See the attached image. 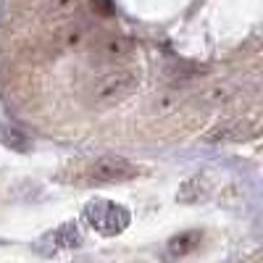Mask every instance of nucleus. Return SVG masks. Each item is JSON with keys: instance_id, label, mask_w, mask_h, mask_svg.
Returning <instances> with one entry per match:
<instances>
[{"instance_id": "nucleus-2", "label": "nucleus", "mask_w": 263, "mask_h": 263, "mask_svg": "<svg viewBox=\"0 0 263 263\" xmlns=\"http://www.w3.org/2000/svg\"><path fill=\"white\" fill-rule=\"evenodd\" d=\"M84 221L103 237H116L129 227L132 216L124 205L105 200V197H95L84 205Z\"/></svg>"}, {"instance_id": "nucleus-9", "label": "nucleus", "mask_w": 263, "mask_h": 263, "mask_svg": "<svg viewBox=\"0 0 263 263\" xmlns=\"http://www.w3.org/2000/svg\"><path fill=\"white\" fill-rule=\"evenodd\" d=\"M239 126H242V124H227V126L218 124V129H213L208 137H211V140H242L248 132H245V129L239 132Z\"/></svg>"}, {"instance_id": "nucleus-1", "label": "nucleus", "mask_w": 263, "mask_h": 263, "mask_svg": "<svg viewBox=\"0 0 263 263\" xmlns=\"http://www.w3.org/2000/svg\"><path fill=\"white\" fill-rule=\"evenodd\" d=\"M140 87V74L132 69H116L111 74L100 77L92 90H90V103L95 108H111L121 100H126L132 92H137Z\"/></svg>"}, {"instance_id": "nucleus-6", "label": "nucleus", "mask_w": 263, "mask_h": 263, "mask_svg": "<svg viewBox=\"0 0 263 263\" xmlns=\"http://www.w3.org/2000/svg\"><path fill=\"white\" fill-rule=\"evenodd\" d=\"M132 53H135V42H132L129 37H108V40L100 42V48H98V55L105 63H121Z\"/></svg>"}, {"instance_id": "nucleus-8", "label": "nucleus", "mask_w": 263, "mask_h": 263, "mask_svg": "<svg viewBox=\"0 0 263 263\" xmlns=\"http://www.w3.org/2000/svg\"><path fill=\"white\" fill-rule=\"evenodd\" d=\"M0 142L16 153H29L32 150V137L16 124H0Z\"/></svg>"}, {"instance_id": "nucleus-3", "label": "nucleus", "mask_w": 263, "mask_h": 263, "mask_svg": "<svg viewBox=\"0 0 263 263\" xmlns=\"http://www.w3.org/2000/svg\"><path fill=\"white\" fill-rule=\"evenodd\" d=\"M140 174V166L121 156H103L87 168V182L90 184H121Z\"/></svg>"}, {"instance_id": "nucleus-5", "label": "nucleus", "mask_w": 263, "mask_h": 263, "mask_svg": "<svg viewBox=\"0 0 263 263\" xmlns=\"http://www.w3.org/2000/svg\"><path fill=\"white\" fill-rule=\"evenodd\" d=\"M200 242H203V232L200 229H187V232H179V234H174L168 239L166 253L171 258H187L200 248Z\"/></svg>"}, {"instance_id": "nucleus-7", "label": "nucleus", "mask_w": 263, "mask_h": 263, "mask_svg": "<svg viewBox=\"0 0 263 263\" xmlns=\"http://www.w3.org/2000/svg\"><path fill=\"white\" fill-rule=\"evenodd\" d=\"M208 195H211V182H208V177H205V174H195V177H190V179L179 187L177 200H179V203H200V200H205Z\"/></svg>"}, {"instance_id": "nucleus-4", "label": "nucleus", "mask_w": 263, "mask_h": 263, "mask_svg": "<svg viewBox=\"0 0 263 263\" xmlns=\"http://www.w3.org/2000/svg\"><path fill=\"white\" fill-rule=\"evenodd\" d=\"M82 242H84V234H82L79 224H77V221H66V224H61V227L45 232L32 248H34V253H40V255H61V253L77 250Z\"/></svg>"}, {"instance_id": "nucleus-10", "label": "nucleus", "mask_w": 263, "mask_h": 263, "mask_svg": "<svg viewBox=\"0 0 263 263\" xmlns=\"http://www.w3.org/2000/svg\"><path fill=\"white\" fill-rule=\"evenodd\" d=\"M84 34H87V29H84L82 24L69 27V29H66V34H63V45H66V48H77L79 42L84 40Z\"/></svg>"}]
</instances>
